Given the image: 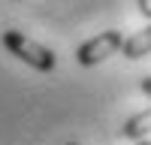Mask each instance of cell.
Instances as JSON below:
<instances>
[{
	"mask_svg": "<svg viewBox=\"0 0 151 145\" xmlns=\"http://www.w3.org/2000/svg\"><path fill=\"white\" fill-rule=\"evenodd\" d=\"M3 45H6V52H12V57L30 64L33 70H40V72H52L58 67V57H55L52 48H45L42 42L30 39V36L21 33V30H6L3 33Z\"/></svg>",
	"mask_w": 151,
	"mask_h": 145,
	"instance_id": "6da1fadb",
	"label": "cell"
},
{
	"mask_svg": "<svg viewBox=\"0 0 151 145\" xmlns=\"http://www.w3.org/2000/svg\"><path fill=\"white\" fill-rule=\"evenodd\" d=\"M121 42H124V33L112 27L106 33L94 36V39L82 42L79 48H76V60H79V67H97V64H103V60H109L112 55H115L121 48Z\"/></svg>",
	"mask_w": 151,
	"mask_h": 145,
	"instance_id": "7a4b0ae2",
	"label": "cell"
},
{
	"mask_svg": "<svg viewBox=\"0 0 151 145\" xmlns=\"http://www.w3.org/2000/svg\"><path fill=\"white\" fill-rule=\"evenodd\" d=\"M121 52H124V57H127V60H139V57H145V55L151 52V24H148V27H142L139 33L127 36V39L121 42Z\"/></svg>",
	"mask_w": 151,
	"mask_h": 145,
	"instance_id": "3957f363",
	"label": "cell"
},
{
	"mask_svg": "<svg viewBox=\"0 0 151 145\" xmlns=\"http://www.w3.org/2000/svg\"><path fill=\"white\" fill-rule=\"evenodd\" d=\"M145 133H151V109H145V112L127 118L124 127H121V136L124 139H142Z\"/></svg>",
	"mask_w": 151,
	"mask_h": 145,
	"instance_id": "277c9868",
	"label": "cell"
},
{
	"mask_svg": "<svg viewBox=\"0 0 151 145\" xmlns=\"http://www.w3.org/2000/svg\"><path fill=\"white\" fill-rule=\"evenodd\" d=\"M136 6H139V12L151 21V0H136Z\"/></svg>",
	"mask_w": 151,
	"mask_h": 145,
	"instance_id": "5b68a950",
	"label": "cell"
},
{
	"mask_svg": "<svg viewBox=\"0 0 151 145\" xmlns=\"http://www.w3.org/2000/svg\"><path fill=\"white\" fill-rule=\"evenodd\" d=\"M139 88H142V91L151 97V76H145V79H142V85H139Z\"/></svg>",
	"mask_w": 151,
	"mask_h": 145,
	"instance_id": "8992f818",
	"label": "cell"
},
{
	"mask_svg": "<svg viewBox=\"0 0 151 145\" xmlns=\"http://www.w3.org/2000/svg\"><path fill=\"white\" fill-rule=\"evenodd\" d=\"M136 145H151V142H136Z\"/></svg>",
	"mask_w": 151,
	"mask_h": 145,
	"instance_id": "52a82bcc",
	"label": "cell"
}]
</instances>
